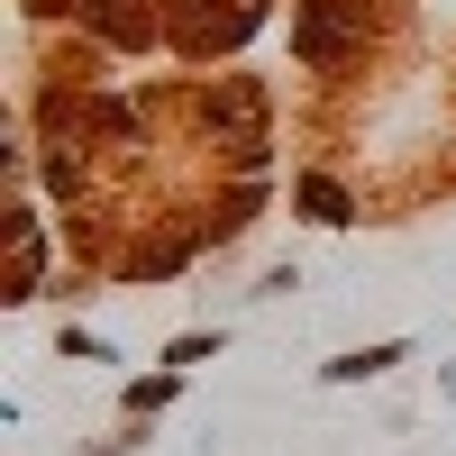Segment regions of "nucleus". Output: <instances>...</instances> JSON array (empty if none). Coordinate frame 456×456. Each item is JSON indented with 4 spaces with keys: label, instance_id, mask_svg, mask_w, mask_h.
Wrapping results in <instances>:
<instances>
[{
    "label": "nucleus",
    "instance_id": "1",
    "mask_svg": "<svg viewBox=\"0 0 456 456\" xmlns=\"http://www.w3.org/2000/svg\"><path fill=\"white\" fill-rule=\"evenodd\" d=\"M384 365H402V347H356V356L329 365V384H365V374H384Z\"/></svg>",
    "mask_w": 456,
    "mask_h": 456
},
{
    "label": "nucleus",
    "instance_id": "3",
    "mask_svg": "<svg viewBox=\"0 0 456 456\" xmlns=\"http://www.w3.org/2000/svg\"><path fill=\"white\" fill-rule=\"evenodd\" d=\"M447 393H456V365H447Z\"/></svg>",
    "mask_w": 456,
    "mask_h": 456
},
{
    "label": "nucleus",
    "instance_id": "2",
    "mask_svg": "<svg viewBox=\"0 0 456 456\" xmlns=\"http://www.w3.org/2000/svg\"><path fill=\"white\" fill-rule=\"evenodd\" d=\"M301 201H311L320 219H347V192H338V183H311V192H301Z\"/></svg>",
    "mask_w": 456,
    "mask_h": 456
}]
</instances>
